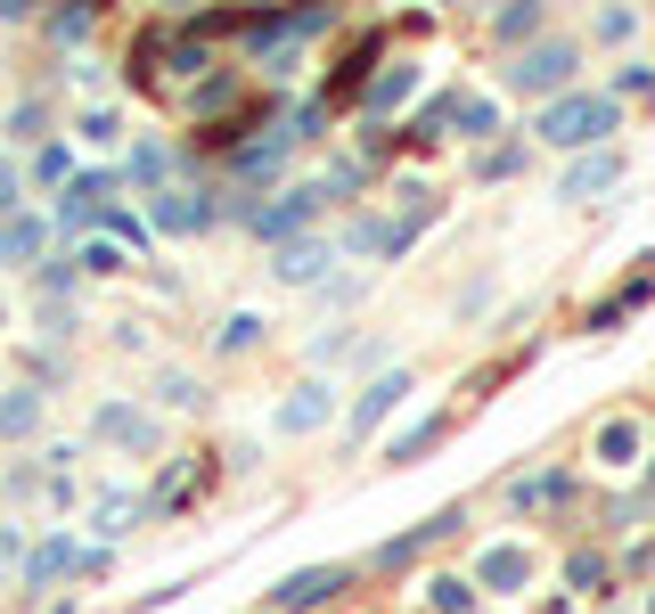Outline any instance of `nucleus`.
<instances>
[{
    "label": "nucleus",
    "mask_w": 655,
    "mask_h": 614,
    "mask_svg": "<svg viewBox=\"0 0 655 614\" xmlns=\"http://www.w3.org/2000/svg\"><path fill=\"white\" fill-rule=\"evenodd\" d=\"M369 74H377V33H369V41H352V50L336 58V74H328V108H352V99L369 91Z\"/></svg>",
    "instance_id": "obj_7"
},
{
    "label": "nucleus",
    "mask_w": 655,
    "mask_h": 614,
    "mask_svg": "<svg viewBox=\"0 0 655 614\" xmlns=\"http://www.w3.org/2000/svg\"><path fill=\"white\" fill-rule=\"evenodd\" d=\"M631 33H639V17H631V9H598V41H631Z\"/></svg>",
    "instance_id": "obj_26"
},
{
    "label": "nucleus",
    "mask_w": 655,
    "mask_h": 614,
    "mask_svg": "<svg viewBox=\"0 0 655 614\" xmlns=\"http://www.w3.org/2000/svg\"><path fill=\"white\" fill-rule=\"evenodd\" d=\"M509 500L524 508V516H541V508H565V500H574V475H565V468H549V475H524Z\"/></svg>",
    "instance_id": "obj_11"
},
{
    "label": "nucleus",
    "mask_w": 655,
    "mask_h": 614,
    "mask_svg": "<svg viewBox=\"0 0 655 614\" xmlns=\"http://www.w3.org/2000/svg\"><path fill=\"white\" fill-rule=\"evenodd\" d=\"M279 427H287V434L328 427V386H295V393H287V410H279Z\"/></svg>",
    "instance_id": "obj_14"
},
{
    "label": "nucleus",
    "mask_w": 655,
    "mask_h": 614,
    "mask_svg": "<svg viewBox=\"0 0 655 614\" xmlns=\"http://www.w3.org/2000/svg\"><path fill=\"white\" fill-rule=\"evenodd\" d=\"M33 246H41V222H25V214H9V222H0V254H9V263H25Z\"/></svg>",
    "instance_id": "obj_19"
},
{
    "label": "nucleus",
    "mask_w": 655,
    "mask_h": 614,
    "mask_svg": "<svg viewBox=\"0 0 655 614\" xmlns=\"http://www.w3.org/2000/svg\"><path fill=\"white\" fill-rule=\"evenodd\" d=\"M132 516H140V500H132V492H115V500H99V508H91V524H99V533H123Z\"/></svg>",
    "instance_id": "obj_22"
},
{
    "label": "nucleus",
    "mask_w": 655,
    "mask_h": 614,
    "mask_svg": "<svg viewBox=\"0 0 655 614\" xmlns=\"http://www.w3.org/2000/svg\"><path fill=\"white\" fill-rule=\"evenodd\" d=\"M475 582H492V590H524V582H533V549H524V541H492V549L475 557Z\"/></svg>",
    "instance_id": "obj_9"
},
{
    "label": "nucleus",
    "mask_w": 655,
    "mask_h": 614,
    "mask_svg": "<svg viewBox=\"0 0 655 614\" xmlns=\"http://www.w3.org/2000/svg\"><path fill=\"white\" fill-rule=\"evenodd\" d=\"M427 606H434V614H475V582L434 574V582H427Z\"/></svg>",
    "instance_id": "obj_17"
},
{
    "label": "nucleus",
    "mask_w": 655,
    "mask_h": 614,
    "mask_svg": "<svg viewBox=\"0 0 655 614\" xmlns=\"http://www.w3.org/2000/svg\"><path fill=\"white\" fill-rule=\"evenodd\" d=\"M156 401H173V410H205V386H197V377H164V386H156Z\"/></svg>",
    "instance_id": "obj_24"
},
{
    "label": "nucleus",
    "mask_w": 655,
    "mask_h": 614,
    "mask_svg": "<svg viewBox=\"0 0 655 614\" xmlns=\"http://www.w3.org/2000/svg\"><path fill=\"white\" fill-rule=\"evenodd\" d=\"M615 123H623L615 91H557V99L541 108L533 132H541L549 147H565V156H582V147H606V140H615Z\"/></svg>",
    "instance_id": "obj_1"
},
{
    "label": "nucleus",
    "mask_w": 655,
    "mask_h": 614,
    "mask_svg": "<svg viewBox=\"0 0 655 614\" xmlns=\"http://www.w3.org/2000/svg\"><path fill=\"white\" fill-rule=\"evenodd\" d=\"M82 140H91V147H115V140H123V123H115L108 108H91V115H82Z\"/></svg>",
    "instance_id": "obj_25"
},
{
    "label": "nucleus",
    "mask_w": 655,
    "mask_h": 614,
    "mask_svg": "<svg viewBox=\"0 0 655 614\" xmlns=\"http://www.w3.org/2000/svg\"><path fill=\"white\" fill-rule=\"evenodd\" d=\"M615 181H623V156H615V147H582V156L565 164L557 197H565V205H590L598 188H615Z\"/></svg>",
    "instance_id": "obj_4"
},
{
    "label": "nucleus",
    "mask_w": 655,
    "mask_h": 614,
    "mask_svg": "<svg viewBox=\"0 0 655 614\" xmlns=\"http://www.w3.org/2000/svg\"><path fill=\"white\" fill-rule=\"evenodd\" d=\"M647 295H655V270H639V279H623V287H615V295H606V304H598V311H590V328H615V320H623V311H639V304H647Z\"/></svg>",
    "instance_id": "obj_15"
},
{
    "label": "nucleus",
    "mask_w": 655,
    "mask_h": 614,
    "mask_svg": "<svg viewBox=\"0 0 655 614\" xmlns=\"http://www.w3.org/2000/svg\"><path fill=\"white\" fill-rule=\"evenodd\" d=\"M598 574H606V565H598V557H590V549H582V557H574V565H565V582H574V590H590V582H598Z\"/></svg>",
    "instance_id": "obj_28"
},
{
    "label": "nucleus",
    "mask_w": 655,
    "mask_h": 614,
    "mask_svg": "<svg viewBox=\"0 0 655 614\" xmlns=\"http://www.w3.org/2000/svg\"><path fill=\"white\" fill-rule=\"evenodd\" d=\"M574 66H582V50H574V41L541 33V41H524V58L509 66V91H524V99H557L565 82H574Z\"/></svg>",
    "instance_id": "obj_2"
},
{
    "label": "nucleus",
    "mask_w": 655,
    "mask_h": 614,
    "mask_svg": "<svg viewBox=\"0 0 655 614\" xmlns=\"http://www.w3.org/2000/svg\"><path fill=\"white\" fill-rule=\"evenodd\" d=\"M263 345V320H255V311H229V320H222V352H255Z\"/></svg>",
    "instance_id": "obj_20"
},
{
    "label": "nucleus",
    "mask_w": 655,
    "mask_h": 614,
    "mask_svg": "<svg viewBox=\"0 0 655 614\" xmlns=\"http://www.w3.org/2000/svg\"><path fill=\"white\" fill-rule=\"evenodd\" d=\"M205 222H214V205H205L197 188H173V181L156 188V229L164 238H188V229H205Z\"/></svg>",
    "instance_id": "obj_8"
},
{
    "label": "nucleus",
    "mask_w": 655,
    "mask_h": 614,
    "mask_svg": "<svg viewBox=\"0 0 655 614\" xmlns=\"http://www.w3.org/2000/svg\"><path fill=\"white\" fill-rule=\"evenodd\" d=\"M631 91H655V66H623L615 74V99H631Z\"/></svg>",
    "instance_id": "obj_27"
},
{
    "label": "nucleus",
    "mask_w": 655,
    "mask_h": 614,
    "mask_svg": "<svg viewBox=\"0 0 655 614\" xmlns=\"http://www.w3.org/2000/svg\"><path fill=\"white\" fill-rule=\"evenodd\" d=\"M336 590H345V565H304V574L279 582V614H311V606H328Z\"/></svg>",
    "instance_id": "obj_5"
},
{
    "label": "nucleus",
    "mask_w": 655,
    "mask_h": 614,
    "mask_svg": "<svg viewBox=\"0 0 655 614\" xmlns=\"http://www.w3.org/2000/svg\"><path fill=\"white\" fill-rule=\"evenodd\" d=\"M99 442H123V451H147L156 427H147L140 410H99Z\"/></svg>",
    "instance_id": "obj_16"
},
{
    "label": "nucleus",
    "mask_w": 655,
    "mask_h": 614,
    "mask_svg": "<svg viewBox=\"0 0 655 614\" xmlns=\"http://www.w3.org/2000/svg\"><path fill=\"white\" fill-rule=\"evenodd\" d=\"M328 263H336L328 238H279V263L270 270H279L287 287H311V279H328Z\"/></svg>",
    "instance_id": "obj_6"
},
{
    "label": "nucleus",
    "mask_w": 655,
    "mask_h": 614,
    "mask_svg": "<svg viewBox=\"0 0 655 614\" xmlns=\"http://www.w3.org/2000/svg\"><path fill=\"white\" fill-rule=\"evenodd\" d=\"M401 393H410V369H386L377 377V386L352 401V434H369V427H386V418L401 410Z\"/></svg>",
    "instance_id": "obj_10"
},
{
    "label": "nucleus",
    "mask_w": 655,
    "mask_h": 614,
    "mask_svg": "<svg viewBox=\"0 0 655 614\" xmlns=\"http://www.w3.org/2000/svg\"><path fill=\"white\" fill-rule=\"evenodd\" d=\"M320 188H279V205H246V229H263V238H295V229L320 222Z\"/></svg>",
    "instance_id": "obj_3"
},
{
    "label": "nucleus",
    "mask_w": 655,
    "mask_h": 614,
    "mask_svg": "<svg viewBox=\"0 0 655 614\" xmlns=\"http://www.w3.org/2000/svg\"><path fill=\"white\" fill-rule=\"evenodd\" d=\"M0 214H17V173L0 164Z\"/></svg>",
    "instance_id": "obj_29"
},
{
    "label": "nucleus",
    "mask_w": 655,
    "mask_h": 614,
    "mask_svg": "<svg viewBox=\"0 0 655 614\" xmlns=\"http://www.w3.org/2000/svg\"><path fill=\"white\" fill-rule=\"evenodd\" d=\"M639 451H647V427H639V418H606V427H598V459H606V468H631Z\"/></svg>",
    "instance_id": "obj_13"
},
{
    "label": "nucleus",
    "mask_w": 655,
    "mask_h": 614,
    "mask_svg": "<svg viewBox=\"0 0 655 614\" xmlns=\"http://www.w3.org/2000/svg\"><path fill=\"white\" fill-rule=\"evenodd\" d=\"M434 434H442V427H434V418H418V427H410V434H393V451H386V459H393V468H410V459H418V451H427V442H434Z\"/></svg>",
    "instance_id": "obj_23"
},
{
    "label": "nucleus",
    "mask_w": 655,
    "mask_h": 614,
    "mask_svg": "<svg viewBox=\"0 0 655 614\" xmlns=\"http://www.w3.org/2000/svg\"><path fill=\"white\" fill-rule=\"evenodd\" d=\"M66 565H74V541H41L33 557H25V582L41 590V582H58V574H66Z\"/></svg>",
    "instance_id": "obj_18"
},
{
    "label": "nucleus",
    "mask_w": 655,
    "mask_h": 614,
    "mask_svg": "<svg viewBox=\"0 0 655 614\" xmlns=\"http://www.w3.org/2000/svg\"><path fill=\"white\" fill-rule=\"evenodd\" d=\"M33 418H41V393H9L0 401V434H33Z\"/></svg>",
    "instance_id": "obj_21"
},
{
    "label": "nucleus",
    "mask_w": 655,
    "mask_h": 614,
    "mask_svg": "<svg viewBox=\"0 0 655 614\" xmlns=\"http://www.w3.org/2000/svg\"><path fill=\"white\" fill-rule=\"evenodd\" d=\"M549 25V0H509V9H492V41H541Z\"/></svg>",
    "instance_id": "obj_12"
}]
</instances>
